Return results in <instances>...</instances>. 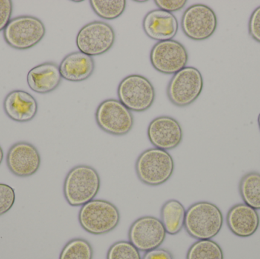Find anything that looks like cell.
I'll list each match as a JSON object with an SVG mask.
<instances>
[{
  "mask_svg": "<svg viewBox=\"0 0 260 259\" xmlns=\"http://www.w3.org/2000/svg\"><path fill=\"white\" fill-rule=\"evenodd\" d=\"M101 189V177L94 167L78 165L72 168L63 183V195L69 205L82 207L94 200Z\"/></svg>",
  "mask_w": 260,
  "mask_h": 259,
  "instance_id": "1",
  "label": "cell"
},
{
  "mask_svg": "<svg viewBox=\"0 0 260 259\" xmlns=\"http://www.w3.org/2000/svg\"><path fill=\"white\" fill-rule=\"evenodd\" d=\"M223 223L222 212L216 205L212 202H198L186 210L184 228L196 240H212L219 234Z\"/></svg>",
  "mask_w": 260,
  "mask_h": 259,
  "instance_id": "2",
  "label": "cell"
},
{
  "mask_svg": "<svg viewBox=\"0 0 260 259\" xmlns=\"http://www.w3.org/2000/svg\"><path fill=\"white\" fill-rule=\"evenodd\" d=\"M135 169L142 183L157 187L171 179L174 171V161L167 151L153 147L140 154Z\"/></svg>",
  "mask_w": 260,
  "mask_h": 259,
  "instance_id": "3",
  "label": "cell"
},
{
  "mask_svg": "<svg viewBox=\"0 0 260 259\" xmlns=\"http://www.w3.org/2000/svg\"><path fill=\"white\" fill-rule=\"evenodd\" d=\"M120 220L118 208L106 200L94 199L84 205L79 213V222L86 232L103 235L114 231Z\"/></svg>",
  "mask_w": 260,
  "mask_h": 259,
  "instance_id": "4",
  "label": "cell"
},
{
  "mask_svg": "<svg viewBox=\"0 0 260 259\" xmlns=\"http://www.w3.org/2000/svg\"><path fill=\"white\" fill-rule=\"evenodd\" d=\"M46 34L43 21L31 15H20L12 18L3 30L6 44L18 50H25L39 44Z\"/></svg>",
  "mask_w": 260,
  "mask_h": 259,
  "instance_id": "5",
  "label": "cell"
},
{
  "mask_svg": "<svg viewBox=\"0 0 260 259\" xmlns=\"http://www.w3.org/2000/svg\"><path fill=\"white\" fill-rule=\"evenodd\" d=\"M204 81L198 68L186 66L175 73L167 87V95L171 103L177 107H186L201 94Z\"/></svg>",
  "mask_w": 260,
  "mask_h": 259,
  "instance_id": "6",
  "label": "cell"
},
{
  "mask_svg": "<svg viewBox=\"0 0 260 259\" xmlns=\"http://www.w3.org/2000/svg\"><path fill=\"white\" fill-rule=\"evenodd\" d=\"M117 96L119 100L131 112L142 113L148 110L154 103L155 89L145 76L130 75L119 84Z\"/></svg>",
  "mask_w": 260,
  "mask_h": 259,
  "instance_id": "7",
  "label": "cell"
},
{
  "mask_svg": "<svg viewBox=\"0 0 260 259\" xmlns=\"http://www.w3.org/2000/svg\"><path fill=\"white\" fill-rule=\"evenodd\" d=\"M115 41L116 33L111 24L94 21L79 30L76 43L79 51L93 57L108 53Z\"/></svg>",
  "mask_w": 260,
  "mask_h": 259,
  "instance_id": "8",
  "label": "cell"
},
{
  "mask_svg": "<svg viewBox=\"0 0 260 259\" xmlns=\"http://www.w3.org/2000/svg\"><path fill=\"white\" fill-rule=\"evenodd\" d=\"M95 120L102 131L115 136L126 135L134 126L131 111L116 99H108L99 105Z\"/></svg>",
  "mask_w": 260,
  "mask_h": 259,
  "instance_id": "9",
  "label": "cell"
},
{
  "mask_svg": "<svg viewBox=\"0 0 260 259\" xmlns=\"http://www.w3.org/2000/svg\"><path fill=\"white\" fill-rule=\"evenodd\" d=\"M183 33L196 41H206L218 27V18L212 8L205 4H193L183 12L180 21Z\"/></svg>",
  "mask_w": 260,
  "mask_h": 259,
  "instance_id": "10",
  "label": "cell"
},
{
  "mask_svg": "<svg viewBox=\"0 0 260 259\" xmlns=\"http://www.w3.org/2000/svg\"><path fill=\"white\" fill-rule=\"evenodd\" d=\"M153 68L165 75H174L184 68L189 60L186 47L175 40L156 43L150 52Z\"/></svg>",
  "mask_w": 260,
  "mask_h": 259,
  "instance_id": "11",
  "label": "cell"
},
{
  "mask_svg": "<svg viewBox=\"0 0 260 259\" xmlns=\"http://www.w3.org/2000/svg\"><path fill=\"white\" fill-rule=\"evenodd\" d=\"M166 236L161 220L153 216H143L135 220L128 233L130 243L144 252L160 248Z\"/></svg>",
  "mask_w": 260,
  "mask_h": 259,
  "instance_id": "12",
  "label": "cell"
},
{
  "mask_svg": "<svg viewBox=\"0 0 260 259\" xmlns=\"http://www.w3.org/2000/svg\"><path fill=\"white\" fill-rule=\"evenodd\" d=\"M41 158L35 145L26 141L15 143L6 155V164L11 173L18 177L33 176L41 167Z\"/></svg>",
  "mask_w": 260,
  "mask_h": 259,
  "instance_id": "13",
  "label": "cell"
},
{
  "mask_svg": "<svg viewBox=\"0 0 260 259\" xmlns=\"http://www.w3.org/2000/svg\"><path fill=\"white\" fill-rule=\"evenodd\" d=\"M147 135L154 147L167 152L178 147L183 138L180 123L168 116H160L154 119L148 125Z\"/></svg>",
  "mask_w": 260,
  "mask_h": 259,
  "instance_id": "14",
  "label": "cell"
},
{
  "mask_svg": "<svg viewBox=\"0 0 260 259\" xmlns=\"http://www.w3.org/2000/svg\"><path fill=\"white\" fill-rule=\"evenodd\" d=\"M142 28L148 38L160 42L173 40L178 32L179 23L174 14L154 9L144 17Z\"/></svg>",
  "mask_w": 260,
  "mask_h": 259,
  "instance_id": "15",
  "label": "cell"
},
{
  "mask_svg": "<svg viewBox=\"0 0 260 259\" xmlns=\"http://www.w3.org/2000/svg\"><path fill=\"white\" fill-rule=\"evenodd\" d=\"M3 109L6 116L13 121L27 123L36 117L38 101L27 91L14 90L5 97Z\"/></svg>",
  "mask_w": 260,
  "mask_h": 259,
  "instance_id": "16",
  "label": "cell"
},
{
  "mask_svg": "<svg viewBox=\"0 0 260 259\" xmlns=\"http://www.w3.org/2000/svg\"><path fill=\"white\" fill-rule=\"evenodd\" d=\"M226 223L232 234L241 238H247L257 231L259 215L256 210L246 204H237L228 212Z\"/></svg>",
  "mask_w": 260,
  "mask_h": 259,
  "instance_id": "17",
  "label": "cell"
},
{
  "mask_svg": "<svg viewBox=\"0 0 260 259\" xmlns=\"http://www.w3.org/2000/svg\"><path fill=\"white\" fill-rule=\"evenodd\" d=\"M62 76L59 65L46 62L32 68L27 75V82L31 91L46 94L55 91L60 85Z\"/></svg>",
  "mask_w": 260,
  "mask_h": 259,
  "instance_id": "18",
  "label": "cell"
},
{
  "mask_svg": "<svg viewBox=\"0 0 260 259\" xmlns=\"http://www.w3.org/2000/svg\"><path fill=\"white\" fill-rule=\"evenodd\" d=\"M62 79L71 82H81L89 79L95 69L94 58L80 51L67 55L59 65Z\"/></svg>",
  "mask_w": 260,
  "mask_h": 259,
  "instance_id": "19",
  "label": "cell"
},
{
  "mask_svg": "<svg viewBox=\"0 0 260 259\" xmlns=\"http://www.w3.org/2000/svg\"><path fill=\"white\" fill-rule=\"evenodd\" d=\"M186 210L181 202L171 199L160 209V220L167 234L177 235L184 228Z\"/></svg>",
  "mask_w": 260,
  "mask_h": 259,
  "instance_id": "20",
  "label": "cell"
},
{
  "mask_svg": "<svg viewBox=\"0 0 260 259\" xmlns=\"http://www.w3.org/2000/svg\"><path fill=\"white\" fill-rule=\"evenodd\" d=\"M239 192L244 204L260 210V173L250 172L241 178Z\"/></svg>",
  "mask_w": 260,
  "mask_h": 259,
  "instance_id": "21",
  "label": "cell"
},
{
  "mask_svg": "<svg viewBox=\"0 0 260 259\" xmlns=\"http://www.w3.org/2000/svg\"><path fill=\"white\" fill-rule=\"evenodd\" d=\"M186 259H224V252L213 240H198L189 247Z\"/></svg>",
  "mask_w": 260,
  "mask_h": 259,
  "instance_id": "22",
  "label": "cell"
},
{
  "mask_svg": "<svg viewBox=\"0 0 260 259\" xmlns=\"http://www.w3.org/2000/svg\"><path fill=\"white\" fill-rule=\"evenodd\" d=\"M89 3L98 16L109 21L121 16L126 7L125 0H91Z\"/></svg>",
  "mask_w": 260,
  "mask_h": 259,
  "instance_id": "23",
  "label": "cell"
},
{
  "mask_svg": "<svg viewBox=\"0 0 260 259\" xmlns=\"http://www.w3.org/2000/svg\"><path fill=\"white\" fill-rule=\"evenodd\" d=\"M94 251L89 242L82 238L73 239L61 251L59 259H93Z\"/></svg>",
  "mask_w": 260,
  "mask_h": 259,
  "instance_id": "24",
  "label": "cell"
},
{
  "mask_svg": "<svg viewBox=\"0 0 260 259\" xmlns=\"http://www.w3.org/2000/svg\"><path fill=\"white\" fill-rule=\"evenodd\" d=\"M107 259H142V256L129 241H118L108 249Z\"/></svg>",
  "mask_w": 260,
  "mask_h": 259,
  "instance_id": "25",
  "label": "cell"
},
{
  "mask_svg": "<svg viewBox=\"0 0 260 259\" xmlns=\"http://www.w3.org/2000/svg\"><path fill=\"white\" fill-rule=\"evenodd\" d=\"M15 202L14 189L7 184L0 183V216L9 212Z\"/></svg>",
  "mask_w": 260,
  "mask_h": 259,
  "instance_id": "26",
  "label": "cell"
},
{
  "mask_svg": "<svg viewBox=\"0 0 260 259\" xmlns=\"http://www.w3.org/2000/svg\"><path fill=\"white\" fill-rule=\"evenodd\" d=\"M13 3L11 0H0V31L4 30L12 18Z\"/></svg>",
  "mask_w": 260,
  "mask_h": 259,
  "instance_id": "27",
  "label": "cell"
},
{
  "mask_svg": "<svg viewBox=\"0 0 260 259\" xmlns=\"http://www.w3.org/2000/svg\"><path fill=\"white\" fill-rule=\"evenodd\" d=\"M249 34L260 44V6L250 15L248 23Z\"/></svg>",
  "mask_w": 260,
  "mask_h": 259,
  "instance_id": "28",
  "label": "cell"
},
{
  "mask_svg": "<svg viewBox=\"0 0 260 259\" xmlns=\"http://www.w3.org/2000/svg\"><path fill=\"white\" fill-rule=\"evenodd\" d=\"M186 0H155L154 3L159 9L172 12L182 10L186 6Z\"/></svg>",
  "mask_w": 260,
  "mask_h": 259,
  "instance_id": "29",
  "label": "cell"
},
{
  "mask_svg": "<svg viewBox=\"0 0 260 259\" xmlns=\"http://www.w3.org/2000/svg\"><path fill=\"white\" fill-rule=\"evenodd\" d=\"M142 259H174L170 251L161 248L148 251L145 253Z\"/></svg>",
  "mask_w": 260,
  "mask_h": 259,
  "instance_id": "30",
  "label": "cell"
},
{
  "mask_svg": "<svg viewBox=\"0 0 260 259\" xmlns=\"http://www.w3.org/2000/svg\"><path fill=\"white\" fill-rule=\"evenodd\" d=\"M3 158H4V152H3V149L0 146V165H1L2 162H3Z\"/></svg>",
  "mask_w": 260,
  "mask_h": 259,
  "instance_id": "31",
  "label": "cell"
},
{
  "mask_svg": "<svg viewBox=\"0 0 260 259\" xmlns=\"http://www.w3.org/2000/svg\"><path fill=\"white\" fill-rule=\"evenodd\" d=\"M258 125H259V128L260 130V114L258 116Z\"/></svg>",
  "mask_w": 260,
  "mask_h": 259,
  "instance_id": "32",
  "label": "cell"
}]
</instances>
